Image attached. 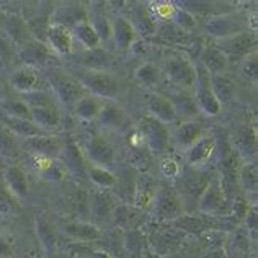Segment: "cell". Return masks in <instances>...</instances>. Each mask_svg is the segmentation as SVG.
Returning a JSON list of instances; mask_svg holds the SVG:
<instances>
[{
    "mask_svg": "<svg viewBox=\"0 0 258 258\" xmlns=\"http://www.w3.org/2000/svg\"><path fill=\"white\" fill-rule=\"evenodd\" d=\"M44 76L47 80V85H49V90L56 98L59 108H64V110H69L72 113L74 106H76L80 100H82L85 95V88L82 84L79 82L77 77L74 74L64 71L62 67H51V69L44 71Z\"/></svg>",
    "mask_w": 258,
    "mask_h": 258,
    "instance_id": "6da1fadb",
    "label": "cell"
},
{
    "mask_svg": "<svg viewBox=\"0 0 258 258\" xmlns=\"http://www.w3.org/2000/svg\"><path fill=\"white\" fill-rule=\"evenodd\" d=\"M141 230L146 235L147 248L159 258H170L185 247L189 239L185 234L168 227L167 224H155L152 221H147Z\"/></svg>",
    "mask_w": 258,
    "mask_h": 258,
    "instance_id": "7a4b0ae2",
    "label": "cell"
},
{
    "mask_svg": "<svg viewBox=\"0 0 258 258\" xmlns=\"http://www.w3.org/2000/svg\"><path fill=\"white\" fill-rule=\"evenodd\" d=\"M160 69L162 77H165L175 90L193 92L196 82V66L185 52L176 49L167 51Z\"/></svg>",
    "mask_w": 258,
    "mask_h": 258,
    "instance_id": "3957f363",
    "label": "cell"
},
{
    "mask_svg": "<svg viewBox=\"0 0 258 258\" xmlns=\"http://www.w3.org/2000/svg\"><path fill=\"white\" fill-rule=\"evenodd\" d=\"M185 213H188V209L176 188L168 183H160L152 206L147 211L149 221L155 224H168Z\"/></svg>",
    "mask_w": 258,
    "mask_h": 258,
    "instance_id": "277c9868",
    "label": "cell"
},
{
    "mask_svg": "<svg viewBox=\"0 0 258 258\" xmlns=\"http://www.w3.org/2000/svg\"><path fill=\"white\" fill-rule=\"evenodd\" d=\"M85 92L103 101H116L123 92L121 80L110 71H80L74 74Z\"/></svg>",
    "mask_w": 258,
    "mask_h": 258,
    "instance_id": "5b68a950",
    "label": "cell"
},
{
    "mask_svg": "<svg viewBox=\"0 0 258 258\" xmlns=\"http://www.w3.org/2000/svg\"><path fill=\"white\" fill-rule=\"evenodd\" d=\"M167 226L178 230L181 234H185L186 237H195V239H198V237L209 232V230H224V232H230V230L235 229L232 224H229L226 219H222V217L208 216V214H203L198 211L181 214L180 217H176L175 221L168 222Z\"/></svg>",
    "mask_w": 258,
    "mask_h": 258,
    "instance_id": "8992f818",
    "label": "cell"
},
{
    "mask_svg": "<svg viewBox=\"0 0 258 258\" xmlns=\"http://www.w3.org/2000/svg\"><path fill=\"white\" fill-rule=\"evenodd\" d=\"M203 30L214 41L235 36L243 31H252L250 30V15H245V13L237 10H230L226 13H221V15L209 17L205 22Z\"/></svg>",
    "mask_w": 258,
    "mask_h": 258,
    "instance_id": "52a82bcc",
    "label": "cell"
},
{
    "mask_svg": "<svg viewBox=\"0 0 258 258\" xmlns=\"http://www.w3.org/2000/svg\"><path fill=\"white\" fill-rule=\"evenodd\" d=\"M216 176V170H211L209 167L206 168H191L188 165H183L181 176L178 178V188L176 191L185 201V206L188 209V205H195L196 211V203H198L200 196L208 188L211 180Z\"/></svg>",
    "mask_w": 258,
    "mask_h": 258,
    "instance_id": "ba28073f",
    "label": "cell"
},
{
    "mask_svg": "<svg viewBox=\"0 0 258 258\" xmlns=\"http://www.w3.org/2000/svg\"><path fill=\"white\" fill-rule=\"evenodd\" d=\"M136 126L139 129V133L146 142V147L149 149V152L152 155L167 154L168 147L172 144L170 129H168L167 124H164L162 121L155 119L152 116H149V114H144V116L139 118Z\"/></svg>",
    "mask_w": 258,
    "mask_h": 258,
    "instance_id": "9c48e42d",
    "label": "cell"
},
{
    "mask_svg": "<svg viewBox=\"0 0 258 258\" xmlns=\"http://www.w3.org/2000/svg\"><path fill=\"white\" fill-rule=\"evenodd\" d=\"M217 49H219L224 57L230 64H242L247 57L256 52V33L243 31L235 36H230L226 39H217L213 41Z\"/></svg>",
    "mask_w": 258,
    "mask_h": 258,
    "instance_id": "30bf717a",
    "label": "cell"
},
{
    "mask_svg": "<svg viewBox=\"0 0 258 258\" xmlns=\"http://www.w3.org/2000/svg\"><path fill=\"white\" fill-rule=\"evenodd\" d=\"M9 84L17 95H25L38 90H49L44 71L25 64L15 66V69L12 71L9 77Z\"/></svg>",
    "mask_w": 258,
    "mask_h": 258,
    "instance_id": "8fae6325",
    "label": "cell"
},
{
    "mask_svg": "<svg viewBox=\"0 0 258 258\" xmlns=\"http://www.w3.org/2000/svg\"><path fill=\"white\" fill-rule=\"evenodd\" d=\"M196 66V82L193 87V98L198 105V110L206 114V116H219L222 111V105L214 97V92L211 88V77L203 67L195 62Z\"/></svg>",
    "mask_w": 258,
    "mask_h": 258,
    "instance_id": "7c38bea8",
    "label": "cell"
},
{
    "mask_svg": "<svg viewBox=\"0 0 258 258\" xmlns=\"http://www.w3.org/2000/svg\"><path fill=\"white\" fill-rule=\"evenodd\" d=\"M229 208H230V201L227 200L221 181L216 175L211 180V183L208 185V188L200 196L198 203H196V211L203 213V214H208V216L222 217V219H226V216L229 213Z\"/></svg>",
    "mask_w": 258,
    "mask_h": 258,
    "instance_id": "4fadbf2b",
    "label": "cell"
},
{
    "mask_svg": "<svg viewBox=\"0 0 258 258\" xmlns=\"http://www.w3.org/2000/svg\"><path fill=\"white\" fill-rule=\"evenodd\" d=\"M17 59H20V64L36 67V69L41 71L56 67L59 60L56 54L49 49V46L44 41H39V39L35 38L20 47L17 51Z\"/></svg>",
    "mask_w": 258,
    "mask_h": 258,
    "instance_id": "5bb4252c",
    "label": "cell"
},
{
    "mask_svg": "<svg viewBox=\"0 0 258 258\" xmlns=\"http://www.w3.org/2000/svg\"><path fill=\"white\" fill-rule=\"evenodd\" d=\"M87 164L111 168L116 164V147L105 136H90L82 147Z\"/></svg>",
    "mask_w": 258,
    "mask_h": 258,
    "instance_id": "9a60e30c",
    "label": "cell"
},
{
    "mask_svg": "<svg viewBox=\"0 0 258 258\" xmlns=\"http://www.w3.org/2000/svg\"><path fill=\"white\" fill-rule=\"evenodd\" d=\"M118 198L110 189L95 188L88 191V205H90V222L100 229L111 224V216L118 205Z\"/></svg>",
    "mask_w": 258,
    "mask_h": 258,
    "instance_id": "2e32d148",
    "label": "cell"
},
{
    "mask_svg": "<svg viewBox=\"0 0 258 258\" xmlns=\"http://www.w3.org/2000/svg\"><path fill=\"white\" fill-rule=\"evenodd\" d=\"M124 7H126L124 9L126 13H121V15H124L131 22L138 36L144 39L154 38L155 33H157L159 23L155 22L151 12L147 10L146 2H126Z\"/></svg>",
    "mask_w": 258,
    "mask_h": 258,
    "instance_id": "e0dca14e",
    "label": "cell"
},
{
    "mask_svg": "<svg viewBox=\"0 0 258 258\" xmlns=\"http://www.w3.org/2000/svg\"><path fill=\"white\" fill-rule=\"evenodd\" d=\"M142 103H144V108L149 116L162 121L167 126L178 123L176 111L167 95H162L160 92L155 90H146L144 95H142Z\"/></svg>",
    "mask_w": 258,
    "mask_h": 258,
    "instance_id": "ac0fdd59",
    "label": "cell"
},
{
    "mask_svg": "<svg viewBox=\"0 0 258 258\" xmlns=\"http://www.w3.org/2000/svg\"><path fill=\"white\" fill-rule=\"evenodd\" d=\"M147 221L149 214L146 211L136 208L134 205H127V203H118L111 216V226L121 232L139 230L146 226Z\"/></svg>",
    "mask_w": 258,
    "mask_h": 258,
    "instance_id": "d6986e66",
    "label": "cell"
},
{
    "mask_svg": "<svg viewBox=\"0 0 258 258\" xmlns=\"http://www.w3.org/2000/svg\"><path fill=\"white\" fill-rule=\"evenodd\" d=\"M110 25L113 47L119 54L129 52L139 39L131 22L124 15H121V13H113V15H110Z\"/></svg>",
    "mask_w": 258,
    "mask_h": 258,
    "instance_id": "ffe728a7",
    "label": "cell"
},
{
    "mask_svg": "<svg viewBox=\"0 0 258 258\" xmlns=\"http://www.w3.org/2000/svg\"><path fill=\"white\" fill-rule=\"evenodd\" d=\"M216 159V134L205 133L185 152V165L191 168H206Z\"/></svg>",
    "mask_w": 258,
    "mask_h": 258,
    "instance_id": "44dd1931",
    "label": "cell"
},
{
    "mask_svg": "<svg viewBox=\"0 0 258 258\" xmlns=\"http://www.w3.org/2000/svg\"><path fill=\"white\" fill-rule=\"evenodd\" d=\"M18 142H20V149L28 154H38V155H46V157L51 159H59L60 154H62L66 139L60 138L59 134H43Z\"/></svg>",
    "mask_w": 258,
    "mask_h": 258,
    "instance_id": "7402d4cb",
    "label": "cell"
},
{
    "mask_svg": "<svg viewBox=\"0 0 258 258\" xmlns=\"http://www.w3.org/2000/svg\"><path fill=\"white\" fill-rule=\"evenodd\" d=\"M57 230L59 234L66 235L67 239L80 243V245H88V243L98 242L101 239V229L90 221H67L59 224Z\"/></svg>",
    "mask_w": 258,
    "mask_h": 258,
    "instance_id": "603a6c76",
    "label": "cell"
},
{
    "mask_svg": "<svg viewBox=\"0 0 258 258\" xmlns=\"http://www.w3.org/2000/svg\"><path fill=\"white\" fill-rule=\"evenodd\" d=\"M230 146L239 155L242 162H253L256 159L258 141H256V129L255 126H240L229 139Z\"/></svg>",
    "mask_w": 258,
    "mask_h": 258,
    "instance_id": "cb8c5ba5",
    "label": "cell"
},
{
    "mask_svg": "<svg viewBox=\"0 0 258 258\" xmlns=\"http://www.w3.org/2000/svg\"><path fill=\"white\" fill-rule=\"evenodd\" d=\"M95 123L103 129H110V131H126L127 127H131L127 111L118 101H105Z\"/></svg>",
    "mask_w": 258,
    "mask_h": 258,
    "instance_id": "d4e9b609",
    "label": "cell"
},
{
    "mask_svg": "<svg viewBox=\"0 0 258 258\" xmlns=\"http://www.w3.org/2000/svg\"><path fill=\"white\" fill-rule=\"evenodd\" d=\"M205 133H206L205 126H203L201 121L188 119V121H180L175 126L173 133H170V138L176 149H180L181 152H186Z\"/></svg>",
    "mask_w": 258,
    "mask_h": 258,
    "instance_id": "484cf974",
    "label": "cell"
},
{
    "mask_svg": "<svg viewBox=\"0 0 258 258\" xmlns=\"http://www.w3.org/2000/svg\"><path fill=\"white\" fill-rule=\"evenodd\" d=\"M44 43L49 46V49L56 54L57 57L71 56L74 51V39L71 28H67L64 25L51 23L49 28L46 31Z\"/></svg>",
    "mask_w": 258,
    "mask_h": 258,
    "instance_id": "4316f807",
    "label": "cell"
},
{
    "mask_svg": "<svg viewBox=\"0 0 258 258\" xmlns=\"http://www.w3.org/2000/svg\"><path fill=\"white\" fill-rule=\"evenodd\" d=\"M160 186L157 178H154L151 173H138L133 195V205L142 211H149L152 206V201L155 198V193Z\"/></svg>",
    "mask_w": 258,
    "mask_h": 258,
    "instance_id": "83f0119b",
    "label": "cell"
},
{
    "mask_svg": "<svg viewBox=\"0 0 258 258\" xmlns=\"http://www.w3.org/2000/svg\"><path fill=\"white\" fill-rule=\"evenodd\" d=\"M2 31L7 35V38L17 46V49H20L23 44H26L30 39H33L28 23H26V20L20 15V13H9V15L4 18Z\"/></svg>",
    "mask_w": 258,
    "mask_h": 258,
    "instance_id": "f1b7e54d",
    "label": "cell"
},
{
    "mask_svg": "<svg viewBox=\"0 0 258 258\" xmlns=\"http://www.w3.org/2000/svg\"><path fill=\"white\" fill-rule=\"evenodd\" d=\"M7 188L15 198L23 203L30 196V181L25 170L20 165H9L2 173Z\"/></svg>",
    "mask_w": 258,
    "mask_h": 258,
    "instance_id": "f546056e",
    "label": "cell"
},
{
    "mask_svg": "<svg viewBox=\"0 0 258 258\" xmlns=\"http://www.w3.org/2000/svg\"><path fill=\"white\" fill-rule=\"evenodd\" d=\"M154 38L160 39L162 43H165L168 46H175L176 51H180L181 47L189 49L193 44V33L181 30L173 23H160Z\"/></svg>",
    "mask_w": 258,
    "mask_h": 258,
    "instance_id": "4dcf8cb0",
    "label": "cell"
},
{
    "mask_svg": "<svg viewBox=\"0 0 258 258\" xmlns=\"http://www.w3.org/2000/svg\"><path fill=\"white\" fill-rule=\"evenodd\" d=\"M138 173L133 167L123 165L119 168L116 175V183H114L113 189L110 191L116 196L119 203H127V205H133V195H134V186H136V178H138Z\"/></svg>",
    "mask_w": 258,
    "mask_h": 258,
    "instance_id": "1f68e13d",
    "label": "cell"
},
{
    "mask_svg": "<svg viewBox=\"0 0 258 258\" xmlns=\"http://www.w3.org/2000/svg\"><path fill=\"white\" fill-rule=\"evenodd\" d=\"M198 64L209 76H221V74H226L229 69L227 59L224 57V54L217 49V46L214 43L206 44L203 47L198 56Z\"/></svg>",
    "mask_w": 258,
    "mask_h": 258,
    "instance_id": "d6a6232c",
    "label": "cell"
},
{
    "mask_svg": "<svg viewBox=\"0 0 258 258\" xmlns=\"http://www.w3.org/2000/svg\"><path fill=\"white\" fill-rule=\"evenodd\" d=\"M31 121L46 133L59 134L62 131V114L59 108H33Z\"/></svg>",
    "mask_w": 258,
    "mask_h": 258,
    "instance_id": "836d02e7",
    "label": "cell"
},
{
    "mask_svg": "<svg viewBox=\"0 0 258 258\" xmlns=\"http://www.w3.org/2000/svg\"><path fill=\"white\" fill-rule=\"evenodd\" d=\"M0 124L9 129L18 141L31 139V138H36V136H43V134H51V133L43 131L41 127H38L33 121L10 118V116H5V114H0Z\"/></svg>",
    "mask_w": 258,
    "mask_h": 258,
    "instance_id": "e575fe53",
    "label": "cell"
},
{
    "mask_svg": "<svg viewBox=\"0 0 258 258\" xmlns=\"http://www.w3.org/2000/svg\"><path fill=\"white\" fill-rule=\"evenodd\" d=\"M168 100L172 101V105L176 111V116H178V121L196 119V116L200 114L198 105H196L191 92L173 90L170 97H168Z\"/></svg>",
    "mask_w": 258,
    "mask_h": 258,
    "instance_id": "d590c367",
    "label": "cell"
},
{
    "mask_svg": "<svg viewBox=\"0 0 258 258\" xmlns=\"http://www.w3.org/2000/svg\"><path fill=\"white\" fill-rule=\"evenodd\" d=\"M59 160L62 162L64 167L67 168V172L71 173H82L85 175V165H87V160L84 157V152L80 146L77 144L76 141L69 139L64 142V149H62V154H60Z\"/></svg>",
    "mask_w": 258,
    "mask_h": 258,
    "instance_id": "8d00e7d4",
    "label": "cell"
},
{
    "mask_svg": "<svg viewBox=\"0 0 258 258\" xmlns=\"http://www.w3.org/2000/svg\"><path fill=\"white\" fill-rule=\"evenodd\" d=\"M35 229H36V235L39 242H41V247L46 253H51L57 248L59 245V230L57 226L46 219L44 216H38L36 222H35Z\"/></svg>",
    "mask_w": 258,
    "mask_h": 258,
    "instance_id": "74e56055",
    "label": "cell"
},
{
    "mask_svg": "<svg viewBox=\"0 0 258 258\" xmlns=\"http://www.w3.org/2000/svg\"><path fill=\"white\" fill-rule=\"evenodd\" d=\"M71 33H72V39L82 46L84 51H93L101 47V41L97 35V31H95V28L88 20L76 23L71 28Z\"/></svg>",
    "mask_w": 258,
    "mask_h": 258,
    "instance_id": "f35d334b",
    "label": "cell"
},
{
    "mask_svg": "<svg viewBox=\"0 0 258 258\" xmlns=\"http://www.w3.org/2000/svg\"><path fill=\"white\" fill-rule=\"evenodd\" d=\"M146 250V235L139 230L123 232L121 237V255L123 258H144Z\"/></svg>",
    "mask_w": 258,
    "mask_h": 258,
    "instance_id": "ab89813d",
    "label": "cell"
},
{
    "mask_svg": "<svg viewBox=\"0 0 258 258\" xmlns=\"http://www.w3.org/2000/svg\"><path fill=\"white\" fill-rule=\"evenodd\" d=\"M239 189L248 200L250 195L256 196L258 191V167L256 162H242L239 168Z\"/></svg>",
    "mask_w": 258,
    "mask_h": 258,
    "instance_id": "60d3db41",
    "label": "cell"
},
{
    "mask_svg": "<svg viewBox=\"0 0 258 258\" xmlns=\"http://www.w3.org/2000/svg\"><path fill=\"white\" fill-rule=\"evenodd\" d=\"M103 103H105L103 100H100L97 97H92V95H85V97L80 100L76 106H74L72 114H76L80 121L92 123V121H95L98 118L101 108H103Z\"/></svg>",
    "mask_w": 258,
    "mask_h": 258,
    "instance_id": "b9f144b4",
    "label": "cell"
},
{
    "mask_svg": "<svg viewBox=\"0 0 258 258\" xmlns=\"http://www.w3.org/2000/svg\"><path fill=\"white\" fill-rule=\"evenodd\" d=\"M146 7L159 25L172 23L180 10L178 2H170V0H159V2L152 0V2H146Z\"/></svg>",
    "mask_w": 258,
    "mask_h": 258,
    "instance_id": "7bdbcfd3",
    "label": "cell"
},
{
    "mask_svg": "<svg viewBox=\"0 0 258 258\" xmlns=\"http://www.w3.org/2000/svg\"><path fill=\"white\" fill-rule=\"evenodd\" d=\"M79 64L82 66V71H108L111 64L110 51L98 47L93 51H84Z\"/></svg>",
    "mask_w": 258,
    "mask_h": 258,
    "instance_id": "ee69618b",
    "label": "cell"
},
{
    "mask_svg": "<svg viewBox=\"0 0 258 258\" xmlns=\"http://www.w3.org/2000/svg\"><path fill=\"white\" fill-rule=\"evenodd\" d=\"M134 77L146 90H155V87H159L162 80V69L159 64L155 62H142L134 72Z\"/></svg>",
    "mask_w": 258,
    "mask_h": 258,
    "instance_id": "f6af8a7d",
    "label": "cell"
},
{
    "mask_svg": "<svg viewBox=\"0 0 258 258\" xmlns=\"http://www.w3.org/2000/svg\"><path fill=\"white\" fill-rule=\"evenodd\" d=\"M209 77H211V88L214 92V97L222 106L234 100L237 88L232 79L227 77L226 74H221V76H209Z\"/></svg>",
    "mask_w": 258,
    "mask_h": 258,
    "instance_id": "bcb514c9",
    "label": "cell"
},
{
    "mask_svg": "<svg viewBox=\"0 0 258 258\" xmlns=\"http://www.w3.org/2000/svg\"><path fill=\"white\" fill-rule=\"evenodd\" d=\"M85 176L93 183L95 188H101V189H113L114 183H116V175L110 168H103L90 164L85 165Z\"/></svg>",
    "mask_w": 258,
    "mask_h": 258,
    "instance_id": "7dc6e473",
    "label": "cell"
},
{
    "mask_svg": "<svg viewBox=\"0 0 258 258\" xmlns=\"http://www.w3.org/2000/svg\"><path fill=\"white\" fill-rule=\"evenodd\" d=\"M181 172H183V164L175 157V155H170V154L160 155V159H159V173L165 181L176 183L180 176H181Z\"/></svg>",
    "mask_w": 258,
    "mask_h": 258,
    "instance_id": "c3c4849f",
    "label": "cell"
},
{
    "mask_svg": "<svg viewBox=\"0 0 258 258\" xmlns=\"http://www.w3.org/2000/svg\"><path fill=\"white\" fill-rule=\"evenodd\" d=\"M0 111L5 116L31 121V108L20 98H0Z\"/></svg>",
    "mask_w": 258,
    "mask_h": 258,
    "instance_id": "681fc988",
    "label": "cell"
},
{
    "mask_svg": "<svg viewBox=\"0 0 258 258\" xmlns=\"http://www.w3.org/2000/svg\"><path fill=\"white\" fill-rule=\"evenodd\" d=\"M18 98L25 101L31 110L33 108H59L57 101L54 98V95L51 93V90H38V92L18 95Z\"/></svg>",
    "mask_w": 258,
    "mask_h": 258,
    "instance_id": "f907efd6",
    "label": "cell"
},
{
    "mask_svg": "<svg viewBox=\"0 0 258 258\" xmlns=\"http://www.w3.org/2000/svg\"><path fill=\"white\" fill-rule=\"evenodd\" d=\"M20 209H22V203L10 193V189L7 188L4 181V176L0 175V216H12L18 213Z\"/></svg>",
    "mask_w": 258,
    "mask_h": 258,
    "instance_id": "816d5d0a",
    "label": "cell"
},
{
    "mask_svg": "<svg viewBox=\"0 0 258 258\" xmlns=\"http://www.w3.org/2000/svg\"><path fill=\"white\" fill-rule=\"evenodd\" d=\"M17 149H20L18 139L5 126L0 124V154H4L5 157H13Z\"/></svg>",
    "mask_w": 258,
    "mask_h": 258,
    "instance_id": "f5cc1de1",
    "label": "cell"
},
{
    "mask_svg": "<svg viewBox=\"0 0 258 258\" xmlns=\"http://www.w3.org/2000/svg\"><path fill=\"white\" fill-rule=\"evenodd\" d=\"M240 226L247 230V234L252 237V240L256 243V232H258V208H256V205H250Z\"/></svg>",
    "mask_w": 258,
    "mask_h": 258,
    "instance_id": "db71d44e",
    "label": "cell"
},
{
    "mask_svg": "<svg viewBox=\"0 0 258 258\" xmlns=\"http://www.w3.org/2000/svg\"><path fill=\"white\" fill-rule=\"evenodd\" d=\"M17 46L13 44L7 35L2 31L0 28V60H5V62H9V60L15 59L17 57Z\"/></svg>",
    "mask_w": 258,
    "mask_h": 258,
    "instance_id": "11a10c76",
    "label": "cell"
},
{
    "mask_svg": "<svg viewBox=\"0 0 258 258\" xmlns=\"http://www.w3.org/2000/svg\"><path fill=\"white\" fill-rule=\"evenodd\" d=\"M240 71L243 74V77H247L248 80H256V74H258V60H256V52L252 54L250 57H247L243 62L240 64Z\"/></svg>",
    "mask_w": 258,
    "mask_h": 258,
    "instance_id": "9f6ffc18",
    "label": "cell"
},
{
    "mask_svg": "<svg viewBox=\"0 0 258 258\" xmlns=\"http://www.w3.org/2000/svg\"><path fill=\"white\" fill-rule=\"evenodd\" d=\"M12 256H13V248L10 245V242L5 240L0 235V258H12Z\"/></svg>",
    "mask_w": 258,
    "mask_h": 258,
    "instance_id": "6f0895ef",
    "label": "cell"
},
{
    "mask_svg": "<svg viewBox=\"0 0 258 258\" xmlns=\"http://www.w3.org/2000/svg\"><path fill=\"white\" fill-rule=\"evenodd\" d=\"M200 258H226V252H224V248L205 250V252H201Z\"/></svg>",
    "mask_w": 258,
    "mask_h": 258,
    "instance_id": "680465c9",
    "label": "cell"
},
{
    "mask_svg": "<svg viewBox=\"0 0 258 258\" xmlns=\"http://www.w3.org/2000/svg\"><path fill=\"white\" fill-rule=\"evenodd\" d=\"M200 255H196L193 250H186L185 247H183L181 250H178V252H176L175 255H172L170 258H200Z\"/></svg>",
    "mask_w": 258,
    "mask_h": 258,
    "instance_id": "91938a15",
    "label": "cell"
},
{
    "mask_svg": "<svg viewBox=\"0 0 258 258\" xmlns=\"http://www.w3.org/2000/svg\"><path fill=\"white\" fill-rule=\"evenodd\" d=\"M144 258H159L157 255H154L151 250L147 248V245H146V250H144Z\"/></svg>",
    "mask_w": 258,
    "mask_h": 258,
    "instance_id": "94428289",
    "label": "cell"
},
{
    "mask_svg": "<svg viewBox=\"0 0 258 258\" xmlns=\"http://www.w3.org/2000/svg\"><path fill=\"white\" fill-rule=\"evenodd\" d=\"M77 258H82V256H77Z\"/></svg>",
    "mask_w": 258,
    "mask_h": 258,
    "instance_id": "6125c7cd",
    "label": "cell"
}]
</instances>
